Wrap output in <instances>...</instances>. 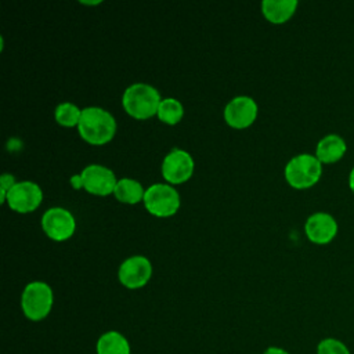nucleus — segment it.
<instances>
[{
  "instance_id": "obj_1",
  "label": "nucleus",
  "mask_w": 354,
  "mask_h": 354,
  "mask_svg": "<svg viewBox=\"0 0 354 354\" xmlns=\"http://www.w3.org/2000/svg\"><path fill=\"white\" fill-rule=\"evenodd\" d=\"M77 130L88 144L102 145L115 136L116 120L101 106H86L82 109Z\"/></svg>"
},
{
  "instance_id": "obj_2",
  "label": "nucleus",
  "mask_w": 354,
  "mask_h": 354,
  "mask_svg": "<svg viewBox=\"0 0 354 354\" xmlns=\"http://www.w3.org/2000/svg\"><path fill=\"white\" fill-rule=\"evenodd\" d=\"M162 97L159 91L142 82L127 86L122 95V104L124 111L136 119H148L158 113Z\"/></svg>"
},
{
  "instance_id": "obj_3",
  "label": "nucleus",
  "mask_w": 354,
  "mask_h": 354,
  "mask_svg": "<svg viewBox=\"0 0 354 354\" xmlns=\"http://www.w3.org/2000/svg\"><path fill=\"white\" fill-rule=\"evenodd\" d=\"M283 174L290 187L306 189L317 184L321 178L322 163L315 155L299 153L288 160Z\"/></svg>"
},
{
  "instance_id": "obj_4",
  "label": "nucleus",
  "mask_w": 354,
  "mask_h": 354,
  "mask_svg": "<svg viewBox=\"0 0 354 354\" xmlns=\"http://www.w3.org/2000/svg\"><path fill=\"white\" fill-rule=\"evenodd\" d=\"M54 303V293L48 283L43 281H32L26 283L21 295V308L24 315L30 321L44 319Z\"/></svg>"
},
{
  "instance_id": "obj_5",
  "label": "nucleus",
  "mask_w": 354,
  "mask_h": 354,
  "mask_svg": "<svg viewBox=\"0 0 354 354\" xmlns=\"http://www.w3.org/2000/svg\"><path fill=\"white\" fill-rule=\"evenodd\" d=\"M145 209L156 217L173 216L180 207V194L170 184L155 183L145 188Z\"/></svg>"
},
{
  "instance_id": "obj_6",
  "label": "nucleus",
  "mask_w": 354,
  "mask_h": 354,
  "mask_svg": "<svg viewBox=\"0 0 354 354\" xmlns=\"http://www.w3.org/2000/svg\"><path fill=\"white\" fill-rule=\"evenodd\" d=\"M43 199V191L39 184L24 180L17 181L6 196L7 205L18 213H29L35 210Z\"/></svg>"
},
{
  "instance_id": "obj_7",
  "label": "nucleus",
  "mask_w": 354,
  "mask_h": 354,
  "mask_svg": "<svg viewBox=\"0 0 354 354\" xmlns=\"http://www.w3.org/2000/svg\"><path fill=\"white\" fill-rule=\"evenodd\" d=\"M152 275V264L148 257L134 254L124 259L118 268V278L122 285L129 289L144 286Z\"/></svg>"
},
{
  "instance_id": "obj_8",
  "label": "nucleus",
  "mask_w": 354,
  "mask_h": 354,
  "mask_svg": "<svg viewBox=\"0 0 354 354\" xmlns=\"http://www.w3.org/2000/svg\"><path fill=\"white\" fill-rule=\"evenodd\" d=\"M41 228L51 239L65 241L75 232L76 221L69 210L65 207L54 206L43 213Z\"/></svg>"
},
{
  "instance_id": "obj_9",
  "label": "nucleus",
  "mask_w": 354,
  "mask_h": 354,
  "mask_svg": "<svg viewBox=\"0 0 354 354\" xmlns=\"http://www.w3.org/2000/svg\"><path fill=\"white\" fill-rule=\"evenodd\" d=\"M194 166V159L188 151L173 148L162 160V176L171 184H180L192 176Z\"/></svg>"
},
{
  "instance_id": "obj_10",
  "label": "nucleus",
  "mask_w": 354,
  "mask_h": 354,
  "mask_svg": "<svg viewBox=\"0 0 354 354\" xmlns=\"http://www.w3.org/2000/svg\"><path fill=\"white\" fill-rule=\"evenodd\" d=\"M80 177H82L83 188L87 192L94 195H101V196L113 192L118 181L115 177V173L109 167L98 163L87 165L80 171Z\"/></svg>"
},
{
  "instance_id": "obj_11",
  "label": "nucleus",
  "mask_w": 354,
  "mask_h": 354,
  "mask_svg": "<svg viewBox=\"0 0 354 354\" xmlns=\"http://www.w3.org/2000/svg\"><path fill=\"white\" fill-rule=\"evenodd\" d=\"M337 221L326 212H315L310 214L304 223V232L307 238L317 245H326L337 235Z\"/></svg>"
},
{
  "instance_id": "obj_12",
  "label": "nucleus",
  "mask_w": 354,
  "mask_h": 354,
  "mask_svg": "<svg viewBox=\"0 0 354 354\" xmlns=\"http://www.w3.org/2000/svg\"><path fill=\"white\" fill-rule=\"evenodd\" d=\"M257 116V104L249 95H236L224 106L225 122L235 127L243 129L250 126Z\"/></svg>"
},
{
  "instance_id": "obj_13",
  "label": "nucleus",
  "mask_w": 354,
  "mask_h": 354,
  "mask_svg": "<svg viewBox=\"0 0 354 354\" xmlns=\"http://www.w3.org/2000/svg\"><path fill=\"white\" fill-rule=\"evenodd\" d=\"M347 151V144L344 141V138L339 134L330 133L324 136L317 147H315V156L318 158V160L324 165H329V163H335L337 160H340L344 153Z\"/></svg>"
},
{
  "instance_id": "obj_14",
  "label": "nucleus",
  "mask_w": 354,
  "mask_h": 354,
  "mask_svg": "<svg viewBox=\"0 0 354 354\" xmlns=\"http://www.w3.org/2000/svg\"><path fill=\"white\" fill-rule=\"evenodd\" d=\"M297 0H263L261 12L272 24L286 22L297 8Z\"/></svg>"
},
{
  "instance_id": "obj_15",
  "label": "nucleus",
  "mask_w": 354,
  "mask_h": 354,
  "mask_svg": "<svg viewBox=\"0 0 354 354\" xmlns=\"http://www.w3.org/2000/svg\"><path fill=\"white\" fill-rule=\"evenodd\" d=\"M97 354H131V347L127 337L118 330L102 333L95 343Z\"/></svg>"
},
{
  "instance_id": "obj_16",
  "label": "nucleus",
  "mask_w": 354,
  "mask_h": 354,
  "mask_svg": "<svg viewBox=\"0 0 354 354\" xmlns=\"http://www.w3.org/2000/svg\"><path fill=\"white\" fill-rule=\"evenodd\" d=\"M144 194L145 189L142 188L141 183L130 177L119 178L113 189L116 199L123 203H137L144 199Z\"/></svg>"
},
{
  "instance_id": "obj_17",
  "label": "nucleus",
  "mask_w": 354,
  "mask_h": 354,
  "mask_svg": "<svg viewBox=\"0 0 354 354\" xmlns=\"http://www.w3.org/2000/svg\"><path fill=\"white\" fill-rule=\"evenodd\" d=\"M156 115L162 122L167 124H176L181 120L184 115V106L177 98L166 97V98H162Z\"/></svg>"
},
{
  "instance_id": "obj_18",
  "label": "nucleus",
  "mask_w": 354,
  "mask_h": 354,
  "mask_svg": "<svg viewBox=\"0 0 354 354\" xmlns=\"http://www.w3.org/2000/svg\"><path fill=\"white\" fill-rule=\"evenodd\" d=\"M54 116L55 120L65 127H72V126H77L80 116H82V109L69 101L61 102L55 106L54 109Z\"/></svg>"
},
{
  "instance_id": "obj_19",
  "label": "nucleus",
  "mask_w": 354,
  "mask_h": 354,
  "mask_svg": "<svg viewBox=\"0 0 354 354\" xmlns=\"http://www.w3.org/2000/svg\"><path fill=\"white\" fill-rule=\"evenodd\" d=\"M317 354H351L350 348L336 337H325L317 346Z\"/></svg>"
},
{
  "instance_id": "obj_20",
  "label": "nucleus",
  "mask_w": 354,
  "mask_h": 354,
  "mask_svg": "<svg viewBox=\"0 0 354 354\" xmlns=\"http://www.w3.org/2000/svg\"><path fill=\"white\" fill-rule=\"evenodd\" d=\"M15 177L11 173H3L0 177V202H6V196L15 184Z\"/></svg>"
},
{
  "instance_id": "obj_21",
  "label": "nucleus",
  "mask_w": 354,
  "mask_h": 354,
  "mask_svg": "<svg viewBox=\"0 0 354 354\" xmlns=\"http://www.w3.org/2000/svg\"><path fill=\"white\" fill-rule=\"evenodd\" d=\"M263 354H290L288 350L282 348V347H277V346H270L268 348H266V351Z\"/></svg>"
},
{
  "instance_id": "obj_22",
  "label": "nucleus",
  "mask_w": 354,
  "mask_h": 354,
  "mask_svg": "<svg viewBox=\"0 0 354 354\" xmlns=\"http://www.w3.org/2000/svg\"><path fill=\"white\" fill-rule=\"evenodd\" d=\"M71 184H72V187H73L75 189H80V188H83V183H82L80 173H79V174H73V176L71 177Z\"/></svg>"
},
{
  "instance_id": "obj_23",
  "label": "nucleus",
  "mask_w": 354,
  "mask_h": 354,
  "mask_svg": "<svg viewBox=\"0 0 354 354\" xmlns=\"http://www.w3.org/2000/svg\"><path fill=\"white\" fill-rule=\"evenodd\" d=\"M348 188L351 189V192L354 194V166L351 167L350 173H348Z\"/></svg>"
},
{
  "instance_id": "obj_24",
  "label": "nucleus",
  "mask_w": 354,
  "mask_h": 354,
  "mask_svg": "<svg viewBox=\"0 0 354 354\" xmlns=\"http://www.w3.org/2000/svg\"><path fill=\"white\" fill-rule=\"evenodd\" d=\"M80 3H83V4H100L101 3V0H98V1H80Z\"/></svg>"
}]
</instances>
